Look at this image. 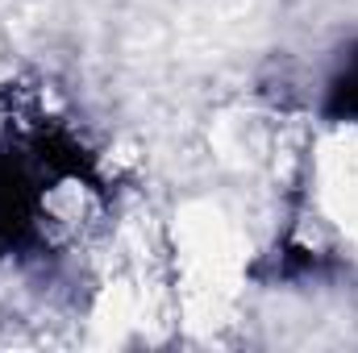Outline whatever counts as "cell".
<instances>
[{
  "label": "cell",
  "mask_w": 358,
  "mask_h": 353,
  "mask_svg": "<svg viewBox=\"0 0 358 353\" xmlns=\"http://www.w3.org/2000/svg\"><path fill=\"white\" fill-rule=\"evenodd\" d=\"M308 204L346 246H358V121L329 129L308 158Z\"/></svg>",
  "instance_id": "obj_2"
},
{
  "label": "cell",
  "mask_w": 358,
  "mask_h": 353,
  "mask_svg": "<svg viewBox=\"0 0 358 353\" xmlns=\"http://www.w3.org/2000/svg\"><path fill=\"white\" fill-rule=\"evenodd\" d=\"M176 258L187 291L204 303H221L246 270V241L221 208L192 204L176 225Z\"/></svg>",
  "instance_id": "obj_1"
}]
</instances>
